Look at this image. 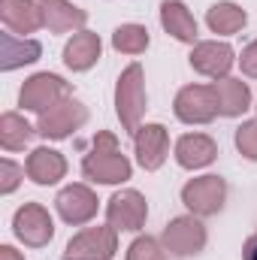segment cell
I'll use <instances>...</instances> for the list:
<instances>
[{
	"label": "cell",
	"mask_w": 257,
	"mask_h": 260,
	"mask_svg": "<svg viewBox=\"0 0 257 260\" xmlns=\"http://www.w3.org/2000/svg\"><path fill=\"white\" fill-rule=\"evenodd\" d=\"M100 52H103V43L94 30H76L64 46V64L73 73H85L100 61Z\"/></svg>",
	"instance_id": "obj_17"
},
{
	"label": "cell",
	"mask_w": 257,
	"mask_h": 260,
	"mask_svg": "<svg viewBox=\"0 0 257 260\" xmlns=\"http://www.w3.org/2000/svg\"><path fill=\"white\" fill-rule=\"evenodd\" d=\"M239 67H242V73H245V76H251V79H257V40H254V43H248V46L242 49V58H239Z\"/></svg>",
	"instance_id": "obj_28"
},
{
	"label": "cell",
	"mask_w": 257,
	"mask_h": 260,
	"mask_svg": "<svg viewBox=\"0 0 257 260\" xmlns=\"http://www.w3.org/2000/svg\"><path fill=\"white\" fill-rule=\"evenodd\" d=\"M236 148L242 157L257 160V121H242L236 130Z\"/></svg>",
	"instance_id": "obj_26"
},
{
	"label": "cell",
	"mask_w": 257,
	"mask_h": 260,
	"mask_svg": "<svg viewBox=\"0 0 257 260\" xmlns=\"http://www.w3.org/2000/svg\"><path fill=\"white\" fill-rule=\"evenodd\" d=\"M218 157V142L206 133H185L176 142V160L185 170H203Z\"/></svg>",
	"instance_id": "obj_16"
},
{
	"label": "cell",
	"mask_w": 257,
	"mask_h": 260,
	"mask_svg": "<svg viewBox=\"0 0 257 260\" xmlns=\"http://www.w3.org/2000/svg\"><path fill=\"white\" fill-rule=\"evenodd\" d=\"M173 112L185 124H209L218 115V97L212 85H185L176 94Z\"/></svg>",
	"instance_id": "obj_7"
},
{
	"label": "cell",
	"mask_w": 257,
	"mask_h": 260,
	"mask_svg": "<svg viewBox=\"0 0 257 260\" xmlns=\"http://www.w3.org/2000/svg\"><path fill=\"white\" fill-rule=\"evenodd\" d=\"M133 173L127 154H121L115 133L100 130L91 142V151L82 160V176L94 185H124Z\"/></svg>",
	"instance_id": "obj_1"
},
{
	"label": "cell",
	"mask_w": 257,
	"mask_h": 260,
	"mask_svg": "<svg viewBox=\"0 0 257 260\" xmlns=\"http://www.w3.org/2000/svg\"><path fill=\"white\" fill-rule=\"evenodd\" d=\"M133 151H136V160L145 173H154L164 167L167 160V151H170V133L164 124H142V127L133 133Z\"/></svg>",
	"instance_id": "obj_11"
},
{
	"label": "cell",
	"mask_w": 257,
	"mask_h": 260,
	"mask_svg": "<svg viewBox=\"0 0 257 260\" xmlns=\"http://www.w3.org/2000/svg\"><path fill=\"white\" fill-rule=\"evenodd\" d=\"M160 24L179 43H191V46L197 43V18L182 0H164L160 3Z\"/></svg>",
	"instance_id": "obj_20"
},
{
	"label": "cell",
	"mask_w": 257,
	"mask_h": 260,
	"mask_svg": "<svg viewBox=\"0 0 257 260\" xmlns=\"http://www.w3.org/2000/svg\"><path fill=\"white\" fill-rule=\"evenodd\" d=\"M0 21L15 37H24V34L46 27V15H43L40 0H3L0 3Z\"/></svg>",
	"instance_id": "obj_14"
},
{
	"label": "cell",
	"mask_w": 257,
	"mask_h": 260,
	"mask_svg": "<svg viewBox=\"0 0 257 260\" xmlns=\"http://www.w3.org/2000/svg\"><path fill=\"white\" fill-rule=\"evenodd\" d=\"M12 230L18 236V242H24L27 248H43L52 242L55 236V221L52 215L46 212V206L40 203H24L15 218H12Z\"/></svg>",
	"instance_id": "obj_8"
},
{
	"label": "cell",
	"mask_w": 257,
	"mask_h": 260,
	"mask_svg": "<svg viewBox=\"0 0 257 260\" xmlns=\"http://www.w3.org/2000/svg\"><path fill=\"white\" fill-rule=\"evenodd\" d=\"M236 64V55L227 43H218V40H206V43H197L191 52V67L200 76H209V79H227V73Z\"/></svg>",
	"instance_id": "obj_13"
},
{
	"label": "cell",
	"mask_w": 257,
	"mask_h": 260,
	"mask_svg": "<svg viewBox=\"0 0 257 260\" xmlns=\"http://www.w3.org/2000/svg\"><path fill=\"white\" fill-rule=\"evenodd\" d=\"M0 260H24V254L15 251L12 245H0Z\"/></svg>",
	"instance_id": "obj_30"
},
{
	"label": "cell",
	"mask_w": 257,
	"mask_h": 260,
	"mask_svg": "<svg viewBox=\"0 0 257 260\" xmlns=\"http://www.w3.org/2000/svg\"><path fill=\"white\" fill-rule=\"evenodd\" d=\"M24 173H27L24 167H18L15 160L3 157V160H0V194H12V191L21 185Z\"/></svg>",
	"instance_id": "obj_27"
},
{
	"label": "cell",
	"mask_w": 257,
	"mask_h": 260,
	"mask_svg": "<svg viewBox=\"0 0 257 260\" xmlns=\"http://www.w3.org/2000/svg\"><path fill=\"white\" fill-rule=\"evenodd\" d=\"M224 200H227V182L221 176H200L182 188V203L197 218L218 215L224 209Z\"/></svg>",
	"instance_id": "obj_6"
},
{
	"label": "cell",
	"mask_w": 257,
	"mask_h": 260,
	"mask_svg": "<svg viewBox=\"0 0 257 260\" xmlns=\"http://www.w3.org/2000/svg\"><path fill=\"white\" fill-rule=\"evenodd\" d=\"M24 170H27V179L37 185H58L67 176V157L49 145H40L27 154Z\"/></svg>",
	"instance_id": "obj_15"
},
{
	"label": "cell",
	"mask_w": 257,
	"mask_h": 260,
	"mask_svg": "<svg viewBox=\"0 0 257 260\" xmlns=\"http://www.w3.org/2000/svg\"><path fill=\"white\" fill-rule=\"evenodd\" d=\"M245 21H248L245 9H242L239 3H230V0H221V3H215V6H209V12H206V24H209V30L218 34V37H233V34H239V30L245 27Z\"/></svg>",
	"instance_id": "obj_22"
},
{
	"label": "cell",
	"mask_w": 257,
	"mask_h": 260,
	"mask_svg": "<svg viewBox=\"0 0 257 260\" xmlns=\"http://www.w3.org/2000/svg\"><path fill=\"white\" fill-rule=\"evenodd\" d=\"M85 121H88L85 103H79L76 97H67L58 106H52L49 112L40 115L37 130H40V136H46V139H67L73 130H79Z\"/></svg>",
	"instance_id": "obj_10"
},
{
	"label": "cell",
	"mask_w": 257,
	"mask_h": 260,
	"mask_svg": "<svg viewBox=\"0 0 257 260\" xmlns=\"http://www.w3.org/2000/svg\"><path fill=\"white\" fill-rule=\"evenodd\" d=\"M242 260H257V233H251L242 245Z\"/></svg>",
	"instance_id": "obj_29"
},
{
	"label": "cell",
	"mask_w": 257,
	"mask_h": 260,
	"mask_svg": "<svg viewBox=\"0 0 257 260\" xmlns=\"http://www.w3.org/2000/svg\"><path fill=\"white\" fill-rule=\"evenodd\" d=\"M145 218H148V203L145 197L133 188H124V191H115L106 203V221L109 227H115L118 233L127 230V233H136L145 227Z\"/></svg>",
	"instance_id": "obj_9"
},
{
	"label": "cell",
	"mask_w": 257,
	"mask_h": 260,
	"mask_svg": "<svg viewBox=\"0 0 257 260\" xmlns=\"http://www.w3.org/2000/svg\"><path fill=\"white\" fill-rule=\"evenodd\" d=\"M37 133H40V130L30 127V124L24 121V115H18V112H3V115H0V145H3L6 151H21L24 145L34 142Z\"/></svg>",
	"instance_id": "obj_23"
},
{
	"label": "cell",
	"mask_w": 257,
	"mask_h": 260,
	"mask_svg": "<svg viewBox=\"0 0 257 260\" xmlns=\"http://www.w3.org/2000/svg\"><path fill=\"white\" fill-rule=\"evenodd\" d=\"M206 227L197 215H182V218H173L164 233H160V242L170 254L176 257H191V254H200L206 248Z\"/></svg>",
	"instance_id": "obj_5"
},
{
	"label": "cell",
	"mask_w": 257,
	"mask_h": 260,
	"mask_svg": "<svg viewBox=\"0 0 257 260\" xmlns=\"http://www.w3.org/2000/svg\"><path fill=\"white\" fill-rule=\"evenodd\" d=\"M164 251H167V248H164L160 239H154V236H139V239L130 242L127 260H167Z\"/></svg>",
	"instance_id": "obj_25"
},
{
	"label": "cell",
	"mask_w": 257,
	"mask_h": 260,
	"mask_svg": "<svg viewBox=\"0 0 257 260\" xmlns=\"http://www.w3.org/2000/svg\"><path fill=\"white\" fill-rule=\"evenodd\" d=\"M43 15H46V27L52 34H70V30H85L88 12L67 3V0H40Z\"/></svg>",
	"instance_id": "obj_21"
},
{
	"label": "cell",
	"mask_w": 257,
	"mask_h": 260,
	"mask_svg": "<svg viewBox=\"0 0 257 260\" xmlns=\"http://www.w3.org/2000/svg\"><path fill=\"white\" fill-rule=\"evenodd\" d=\"M70 97V82H64L61 76L55 73H37L30 76L21 91H18V106L27 109V112H49L52 106H58L61 100Z\"/></svg>",
	"instance_id": "obj_3"
},
{
	"label": "cell",
	"mask_w": 257,
	"mask_h": 260,
	"mask_svg": "<svg viewBox=\"0 0 257 260\" xmlns=\"http://www.w3.org/2000/svg\"><path fill=\"white\" fill-rule=\"evenodd\" d=\"M112 49L121 55H142L148 49V30L142 24H121L112 34Z\"/></svg>",
	"instance_id": "obj_24"
},
{
	"label": "cell",
	"mask_w": 257,
	"mask_h": 260,
	"mask_svg": "<svg viewBox=\"0 0 257 260\" xmlns=\"http://www.w3.org/2000/svg\"><path fill=\"white\" fill-rule=\"evenodd\" d=\"M55 206H58V215L64 218L67 224L79 227V224H88L97 215L100 200H97V194L88 185H67L64 191L55 197Z\"/></svg>",
	"instance_id": "obj_12"
},
{
	"label": "cell",
	"mask_w": 257,
	"mask_h": 260,
	"mask_svg": "<svg viewBox=\"0 0 257 260\" xmlns=\"http://www.w3.org/2000/svg\"><path fill=\"white\" fill-rule=\"evenodd\" d=\"M118 251V230L115 227H88L76 233L64 248V260H112Z\"/></svg>",
	"instance_id": "obj_4"
},
{
	"label": "cell",
	"mask_w": 257,
	"mask_h": 260,
	"mask_svg": "<svg viewBox=\"0 0 257 260\" xmlns=\"http://www.w3.org/2000/svg\"><path fill=\"white\" fill-rule=\"evenodd\" d=\"M215 97H218V115L236 118L251 106V88L242 79H215Z\"/></svg>",
	"instance_id": "obj_19"
},
{
	"label": "cell",
	"mask_w": 257,
	"mask_h": 260,
	"mask_svg": "<svg viewBox=\"0 0 257 260\" xmlns=\"http://www.w3.org/2000/svg\"><path fill=\"white\" fill-rule=\"evenodd\" d=\"M43 55V46L37 40H24V37H15V34H0V70L9 73V70H18L24 64H34L40 61Z\"/></svg>",
	"instance_id": "obj_18"
},
{
	"label": "cell",
	"mask_w": 257,
	"mask_h": 260,
	"mask_svg": "<svg viewBox=\"0 0 257 260\" xmlns=\"http://www.w3.org/2000/svg\"><path fill=\"white\" fill-rule=\"evenodd\" d=\"M148 109V97H145V73L139 64H130L121 76H118V85H115V112H118V121L127 133L139 130V121Z\"/></svg>",
	"instance_id": "obj_2"
}]
</instances>
